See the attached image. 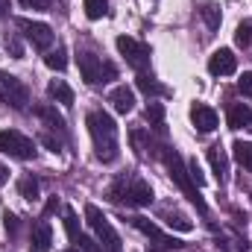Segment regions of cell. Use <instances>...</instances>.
Returning a JSON list of instances; mask_svg holds the SVG:
<instances>
[{
	"label": "cell",
	"instance_id": "ac0fdd59",
	"mask_svg": "<svg viewBox=\"0 0 252 252\" xmlns=\"http://www.w3.org/2000/svg\"><path fill=\"white\" fill-rule=\"evenodd\" d=\"M47 91H50V97L56 100V103H62V106H70L73 103V88L62 82V79H53L50 85H47Z\"/></svg>",
	"mask_w": 252,
	"mask_h": 252
},
{
	"label": "cell",
	"instance_id": "9a60e30c",
	"mask_svg": "<svg viewBox=\"0 0 252 252\" xmlns=\"http://www.w3.org/2000/svg\"><path fill=\"white\" fill-rule=\"evenodd\" d=\"M32 112H35V115L47 124V129H56L59 135H64V129H67V126H64V118L56 112V106H50V103H38Z\"/></svg>",
	"mask_w": 252,
	"mask_h": 252
},
{
	"label": "cell",
	"instance_id": "5b68a950",
	"mask_svg": "<svg viewBox=\"0 0 252 252\" xmlns=\"http://www.w3.org/2000/svg\"><path fill=\"white\" fill-rule=\"evenodd\" d=\"M85 217H88V226L94 229V235H97V244H103V250L106 252H121V238H118V232L112 229V223L106 220V214L97 208V205H85Z\"/></svg>",
	"mask_w": 252,
	"mask_h": 252
},
{
	"label": "cell",
	"instance_id": "277c9868",
	"mask_svg": "<svg viewBox=\"0 0 252 252\" xmlns=\"http://www.w3.org/2000/svg\"><path fill=\"white\" fill-rule=\"evenodd\" d=\"M76 64H79V73L88 85H100V82H109V79H118V67L112 62H103L100 56L94 53H79L76 56Z\"/></svg>",
	"mask_w": 252,
	"mask_h": 252
},
{
	"label": "cell",
	"instance_id": "d590c367",
	"mask_svg": "<svg viewBox=\"0 0 252 252\" xmlns=\"http://www.w3.org/2000/svg\"><path fill=\"white\" fill-rule=\"evenodd\" d=\"M56 208H59V199H50V202H47V214H50V211H56Z\"/></svg>",
	"mask_w": 252,
	"mask_h": 252
},
{
	"label": "cell",
	"instance_id": "6da1fadb",
	"mask_svg": "<svg viewBox=\"0 0 252 252\" xmlns=\"http://www.w3.org/2000/svg\"><path fill=\"white\" fill-rule=\"evenodd\" d=\"M88 132L94 138V150H97V158L103 164H112L118 158V124L112 121V115H106L103 109L97 112H88L85 118Z\"/></svg>",
	"mask_w": 252,
	"mask_h": 252
},
{
	"label": "cell",
	"instance_id": "603a6c76",
	"mask_svg": "<svg viewBox=\"0 0 252 252\" xmlns=\"http://www.w3.org/2000/svg\"><path fill=\"white\" fill-rule=\"evenodd\" d=\"M64 232H67V238L76 244V238H79V217H76L73 208H64Z\"/></svg>",
	"mask_w": 252,
	"mask_h": 252
},
{
	"label": "cell",
	"instance_id": "9c48e42d",
	"mask_svg": "<svg viewBox=\"0 0 252 252\" xmlns=\"http://www.w3.org/2000/svg\"><path fill=\"white\" fill-rule=\"evenodd\" d=\"M18 27L24 30V35L32 41V47H35V50H50V44H53L56 32H53L47 24H41V21H30V18H18Z\"/></svg>",
	"mask_w": 252,
	"mask_h": 252
},
{
	"label": "cell",
	"instance_id": "4dcf8cb0",
	"mask_svg": "<svg viewBox=\"0 0 252 252\" xmlns=\"http://www.w3.org/2000/svg\"><path fill=\"white\" fill-rule=\"evenodd\" d=\"M238 91H241L244 97H252V70H247V73L238 79Z\"/></svg>",
	"mask_w": 252,
	"mask_h": 252
},
{
	"label": "cell",
	"instance_id": "8992f818",
	"mask_svg": "<svg viewBox=\"0 0 252 252\" xmlns=\"http://www.w3.org/2000/svg\"><path fill=\"white\" fill-rule=\"evenodd\" d=\"M0 153L9 156V158L30 161V158H35L38 150H35V141L27 138L24 132H18V129H3V132H0Z\"/></svg>",
	"mask_w": 252,
	"mask_h": 252
},
{
	"label": "cell",
	"instance_id": "83f0119b",
	"mask_svg": "<svg viewBox=\"0 0 252 252\" xmlns=\"http://www.w3.org/2000/svg\"><path fill=\"white\" fill-rule=\"evenodd\" d=\"M235 41H238L241 47H250V44H252V21H247V24H241V27H238Z\"/></svg>",
	"mask_w": 252,
	"mask_h": 252
},
{
	"label": "cell",
	"instance_id": "7a4b0ae2",
	"mask_svg": "<svg viewBox=\"0 0 252 252\" xmlns=\"http://www.w3.org/2000/svg\"><path fill=\"white\" fill-rule=\"evenodd\" d=\"M161 158H164V164H167V170H170V179L176 182V188L182 190L190 202L196 205V211H199V214H208V205H205V199L199 196V188L193 185V179H190V173H188V164L182 161V156H179L173 147H164Z\"/></svg>",
	"mask_w": 252,
	"mask_h": 252
},
{
	"label": "cell",
	"instance_id": "74e56055",
	"mask_svg": "<svg viewBox=\"0 0 252 252\" xmlns=\"http://www.w3.org/2000/svg\"><path fill=\"white\" fill-rule=\"evenodd\" d=\"M64 252H79V250H64Z\"/></svg>",
	"mask_w": 252,
	"mask_h": 252
},
{
	"label": "cell",
	"instance_id": "30bf717a",
	"mask_svg": "<svg viewBox=\"0 0 252 252\" xmlns=\"http://www.w3.org/2000/svg\"><path fill=\"white\" fill-rule=\"evenodd\" d=\"M118 50L124 53L126 64H132L135 70H144L150 64V47L141 44V41H135V38H129V35H121L118 38Z\"/></svg>",
	"mask_w": 252,
	"mask_h": 252
},
{
	"label": "cell",
	"instance_id": "ffe728a7",
	"mask_svg": "<svg viewBox=\"0 0 252 252\" xmlns=\"http://www.w3.org/2000/svg\"><path fill=\"white\" fill-rule=\"evenodd\" d=\"M144 118H147V124L150 126L164 129V106H161V103H150L147 112H144Z\"/></svg>",
	"mask_w": 252,
	"mask_h": 252
},
{
	"label": "cell",
	"instance_id": "5bb4252c",
	"mask_svg": "<svg viewBox=\"0 0 252 252\" xmlns=\"http://www.w3.org/2000/svg\"><path fill=\"white\" fill-rule=\"evenodd\" d=\"M208 164H211V170H214L217 182L223 185V182H226V176H229V158H226V153H223V147H220V144L208 147Z\"/></svg>",
	"mask_w": 252,
	"mask_h": 252
},
{
	"label": "cell",
	"instance_id": "d6a6232c",
	"mask_svg": "<svg viewBox=\"0 0 252 252\" xmlns=\"http://www.w3.org/2000/svg\"><path fill=\"white\" fill-rule=\"evenodd\" d=\"M76 244H79L85 252H106L103 247H97V241H94V238H82V235H79V238H76Z\"/></svg>",
	"mask_w": 252,
	"mask_h": 252
},
{
	"label": "cell",
	"instance_id": "8fae6325",
	"mask_svg": "<svg viewBox=\"0 0 252 252\" xmlns=\"http://www.w3.org/2000/svg\"><path fill=\"white\" fill-rule=\"evenodd\" d=\"M235 70H238V56L229 47H220V50L211 53V59H208V73L211 76H229Z\"/></svg>",
	"mask_w": 252,
	"mask_h": 252
},
{
	"label": "cell",
	"instance_id": "4316f807",
	"mask_svg": "<svg viewBox=\"0 0 252 252\" xmlns=\"http://www.w3.org/2000/svg\"><path fill=\"white\" fill-rule=\"evenodd\" d=\"M202 18L208 21V27H211V30H217V27H220V9H217L214 3H205V6H202Z\"/></svg>",
	"mask_w": 252,
	"mask_h": 252
},
{
	"label": "cell",
	"instance_id": "e0dca14e",
	"mask_svg": "<svg viewBox=\"0 0 252 252\" xmlns=\"http://www.w3.org/2000/svg\"><path fill=\"white\" fill-rule=\"evenodd\" d=\"M229 126L232 129H244V126H252V109L247 103H235L229 109Z\"/></svg>",
	"mask_w": 252,
	"mask_h": 252
},
{
	"label": "cell",
	"instance_id": "7402d4cb",
	"mask_svg": "<svg viewBox=\"0 0 252 252\" xmlns=\"http://www.w3.org/2000/svg\"><path fill=\"white\" fill-rule=\"evenodd\" d=\"M82 6H85V15H88L91 21H97V18L109 15V0H85Z\"/></svg>",
	"mask_w": 252,
	"mask_h": 252
},
{
	"label": "cell",
	"instance_id": "44dd1931",
	"mask_svg": "<svg viewBox=\"0 0 252 252\" xmlns=\"http://www.w3.org/2000/svg\"><path fill=\"white\" fill-rule=\"evenodd\" d=\"M138 88H141L147 97H150V94H161V97H164V94H170L164 85H158V82H156L153 76H147V73H141V76H138Z\"/></svg>",
	"mask_w": 252,
	"mask_h": 252
},
{
	"label": "cell",
	"instance_id": "4fadbf2b",
	"mask_svg": "<svg viewBox=\"0 0 252 252\" xmlns=\"http://www.w3.org/2000/svg\"><path fill=\"white\" fill-rule=\"evenodd\" d=\"M190 121H193V126H196L199 132H214V129H217V112H214L211 106L196 103V106L190 109Z\"/></svg>",
	"mask_w": 252,
	"mask_h": 252
},
{
	"label": "cell",
	"instance_id": "7c38bea8",
	"mask_svg": "<svg viewBox=\"0 0 252 252\" xmlns=\"http://www.w3.org/2000/svg\"><path fill=\"white\" fill-rule=\"evenodd\" d=\"M50 244H53L50 223L47 220H38L32 226V235H30V252H50Z\"/></svg>",
	"mask_w": 252,
	"mask_h": 252
},
{
	"label": "cell",
	"instance_id": "cb8c5ba5",
	"mask_svg": "<svg viewBox=\"0 0 252 252\" xmlns=\"http://www.w3.org/2000/svg\"><path fill=\"white\" fill-rule=\"evenodd\" d=\"M18 190H21L24 199H38V179L35 176H24L18 182Z\"/></svg>",
	"mask_w": 252,
	"mask_h": 252
},
{
	"label": "cell",
	"instance_id": "f1b7e54d",
	"mask_svg": "<svg viewBox=\"0 0 252 252\" xmlns=\"http://www.w3.org/2000/svg\"><path fill=\"white\" fill-rule=\"evenodd\" d=\"M188 173H190V179H193V185H196V188H202V185H205V176H202V170H199V161H196V158H190V161H188Z\"/></svg>",
	"mask_w": 252,
	"mask_h": 252
},
{
	"label": "cell",
	"instance_id": "3957f363",
	"mask_svg": "<svg viewBox=\"0 0 252 252\" xmlns=\"http://www.w3.org/2000/svg\"><path fill=\"white\" fill-rule=\"evenodd\" d=\"M109 196L115 202H126V205H150L153 202V188L144 179L129 176V179H121L115 188L109 190Z\"/></svg>",
	"mask_w": 252,
	"mask_h": 252
},
{
	"label": "cell",
	"instance_id": "8d00e7d4",
	"mask_svg": "<svg viewBox=\"0 0 252 252\" xmlns=\"http://www.w3.org/2000/svg\"><path fill=\"white\" fill-rule=\"evenodd\" d=\"M6 12H9V0H0V18H3Z\"/></svg>",
	"mask_w": 252,
	"mask_h": 252
},
{
	"label": "cell",
	"instance_id": "2e32d148",
	"mask_svg": "<svg viewBox=\"0 0 252 252\" xmlns=\"http://www.w3.org/2000/svg\"><path fill=\"white\" fill-rule=\"evenodd\" d=\"M109 103L115 106V112H121V115H129V112L135 109V94H132V88H126V85H118V88L109 94Z\"/></svg>",
	"mask_w": 252,
	"mask_h": 252
},
{
	"label": "cell",
	"instance_id": "52a82bcc",
	"mask_svg": "<svg viewBox=\"0 0 252 252\" xmlns=\"http://www.w3.org/2000/svg\"><path fill=\"white\" fill-rule=\"evenodd\" d=\"M0 100H3V103H9V106H12V109H18V112H24V109H27V103H30V88H27L18 76H12V73L0 70Z\"/></svg>",
	"mask_w": 252,
	"mask_h": 252
},
{
	"label": "cell",
	"instance_id": "484cf974",
	"mask_svg": "<svg viewBox=\"0 0 252 252\" xmlns=\"http://www.w3.org/2000/svg\"><path fill=\"white\" fill-rule=\"evenodd\" d=\"M44 62H47V67H53V70H64V64H67V59H64V47L50 50V53L44 56Z\"/></svg>",
	"mask_w": 252,
	"mask_h": 252
},
{
	"label": "cell",
	"instance_id": "d6986e66",
	"mask_svg": "<svg viewBox=\"0 0 252 252\" xmlns=\"http://www.w3.org/2000/svg\"><path fill=\"white\" fill-rule=\"evenodd\" d=\"M235 158L244 170L252 173V141H235Z\"/></svg>",
	"mask_w": 252,
	"mask_h": 252
},
{
	"label": "cell",
	"instance_id": "f546056e",
	"mask_svg": "<svg viewBox=\"0 0 252 252\" xmlns=\"http://www.w3.org/2000/svg\"><path fill=\"white\" fill-rule=\"evenodd\" d=\"M41 141H44V147H50L53 153H62V144H64V138H53L50 132H41Z\"/></svg>",
	"mask_w": 252,
	"mask_h": 252
},
{
	"label": "cell",
	"instance_id": "e575fe53",
	"mask_svg": "<svg viewBox=\"0 0 252 252\" xmlns=\"http://www.w3.org/2000/svg\"><path fill=\"white\" fill-rule=\"evenodd\" d=\"M6 47L12 50V56H15V59H21V56H24V47L18 44V38H9V35H6Z\"/></svg>",
	"mask_w": 252,
	"mask_h": 252
},
{
	"label": "cell",
	"instance_id": "d4e9b609",
	"mask_svg": "<svg viewBox=\"0 0 252 252\" xmlns=\"http://www.w3.org/2000/svg\"><path fill=\"white\" fill-rule=\"evenodd\" d=\"M164 223H167L170 229H179V232H190V229H193V223H190L188 217H182V214H176V211H173V214H164Z\"/></svg>",
	"mask_w": 252,
	"mask_h": 252
},
{
	"label": "cell",
	"instance_id": "836d02e7",
	"mask_svg": "<svg viewBox=\"0 0 252 252\" xmlns=\"http://www.w3.org/2000/svg\"><path fill=\"white\" fill-rule=\"evenodd\" d=\"M3 223H6V232H9V235H18V226H21V223H18V217H15V214H9V211H6V214H3Z\"/></svg>",
	"mask_w": 252,
	"mask_h": 252
},
{
	"label": "cell",
	"instance_id": "ba28073f",
	"mask_svg": "<svg viewBox=\"0 0 252 252\" xmlns=\"http://www.w3.org/2000/svg\"><path fill=\"white\" fill-rule=\"evenodd\" d=\"M129 223H132L138 232H144V235L153 241V247H156V250H182V247H185L179 238H173V235H164V232H161L156 223H150L147 217H129Z\"/></svg>",
	"mask_w": 252,
	"mask_h": 252
},
{
	"label": "cell",
	"instance_id": "1f68e13d",
	"mask_svg": "<svg viewBox=\"0 0 252 252\" xmlns=\"http://www.w3.org/2000/svg\"><path fill=\"white\" fill-rule=\"evenodd\" d=\"M27 9H38V12H50L53 9V0H21Z\"/></svg>",
	"mask_w": 252,
	"mask_h": 252
}]
</instances>
